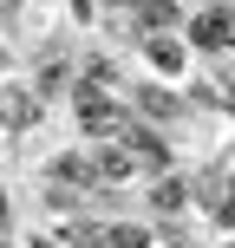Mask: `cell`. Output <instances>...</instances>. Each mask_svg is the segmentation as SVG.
<instances>
[{"instance_id": "obj_1", "label": "cell", "mask_w": 235, "mask_h": 248, "mask_svg": "<svg viewBox=\"0 0 235 248\" xmlns=\"http://www.w3.org/2000/svg\"><path fill=\"white\" fill-rule=\"evenodd\" d=\"M183 59H189V52H183V39H170V33H150V65H157V72H183Z\"/></svg>"}, {"instance_id": "obj_2", "label": "cell", "mask_w": 235, "mask_h": 248, "mask_svg": "<svg viewBox=\"0 0 235 248\" xmlns=\"http://www.w3.org/2000/svg\"><path fill=\"white\" fill-rule=\"evenodd\" d=\"M229 33H235V26H229V13H203V20L189 26V39H196L203 52H222V46H216V39H229Z\"/></svg>"}, {"instance_id": "obj_3", "label": "cell", "mask_w": 235, "mask_h": 248, "mask_svg": "<svg viewBox=\"0 0 235 248\" xmlns=\"http://www.w3.org/2000/svg\"><path fill=\"white\" fill-rule=\"evenodd\" d=\"M98 248H150V235H144V229H111Z\"/></svg>"}, {"instance_id": "obj_4", "label": "cell", "mask_w": 235, "mask_h": 248, "mask_svg": "<svg viewBox=\"0 0 235 248\" xmlns=\"http://www.w3.org/2000/svg\"><path fill=\"white\" fill-rule=\"evenodd\" d=\"M157 202H163V209H183V183H176V176H170V183H157Z\"/></svg>"}, {"instance_id": "obj_5", "label": "cell", "mask_w": 235, "mask_h": 248, "mask_svg": "<svg viewBox=\"0 0 235 248\" xmlns=\"http://www.w3.org/2000/svg\"><path fill=\"white\" fill-rule=\"evenodd\" d=\"M0 65H7V46H0Z\"/></svg>"}]
</instances>
